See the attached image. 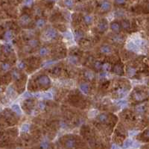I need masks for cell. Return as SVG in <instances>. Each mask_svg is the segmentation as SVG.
I'll list each match as a JSON object with an SVG mask.
<instances>
[{
	"label": "cell",
	"instance_id": "6da1fadb",
	"mask_svg": "<svg viewBox=\"0 0 149 149\" xmlns=\"http://www.w3.org/2000/svg\"><path fill=\"white\" fill-rule=\"evenodd\" d=\"M133 98L136 101H141L145 100L147 98V95L143 92H135L133 93Z\"/></svg>",
	"mask_w": 149,
	"mask_h": 149
},
{
	"label": "cell",
	"instance_id": "7a4b0ae2",
	"mask_svg": "<svg viewBox=\"0 0 149 149\" xmlns=\"http://www.w3.org/2000/svg\"><path fill=\"white\" fill-rule=\"evenodd\" d=\"M37 81H38L40 84L43 86H48L50 84V79L46 75H42L39 77L38 79H37Z\"/></svg>",
	"mask_w": 149,
	"mask_h": 149
},
{
	"label": "cell",
	"instance_id": "3957f363",
	"mask_svg": "<svg viewBox=\"0 0 149 149\" xmlns=\"http://www.w3.org/2000/svg\"><path fill=\"white\" fill-rule=\"evenodd\" d=\"M46 36L48 39H54L57 37V32L55 30L50 29L46 32Z\"/></svg>",
	"mask_w": 149,
	"mask_h": 149
},
{
	"label": "cell",
	"instance_id": "277c9868",
	"mask_svg": "<svg viewBox=\"0 0 149 149\" xmlns=\"http://www.w3.org/2000/svg\"><path fill=\"white\" fill-rule=\"evenodd\" d=\"M108 22L106 20H102L99 23V25H98V28H99V31H105L107 29H108Z\"/></svg>",
	"mask_w": 149,
	"mask_h": 149
},
{
	"label": "cell",
	"instance_id": "5b68a950",
	"mask_svg": "<svg viewBox=\"0 0 149 149\" xmlns=\"http://www.w3.org/2000/svg\"><path fill=\"white\" fill-rule=\"evenodd\" d=\"M101 9L103 11H108L110 9V3L108 1H104L101 4Z\"/></svg>",
	"mask_w": 149,
	"mask_h": 149
},
{
	"label": "cell",
	"instance_id": "8992f818",
	"mask_svg": "<svg viewBox=\"0 0 149 149\" xmlns=\"http://www.w3.org/2000/svg\"><path fill=\"white\" fill-rule=\"evenodd\" d=\"M113 71L116 74H123V68L122 66H121V65H116L113 68Z\"/></svg>",
	"mask_w": 149,
	"mask_h": 149
},
{
	"label": "cell",
	"instance_id": "52a82bcc",
	"mask_svg": "<svg viewBox=\"0 0 149 149\" xmlns=\"http://www.w3.org/2000/svg\"><path fill=\"white\" fill-rule=\"evenodd\" d=\"M80 90H81V92H83V93L87 94L89 92V86H88L87 83H81L80 85Z\"/></svg>",
	"mask_w": 149,
	"mask_h": 149
},
{
	"label": "cell",
	"instance_id": "ba28073f",
	"mask_svg": "<svg viewBox=\"0 0 149 149\" xmlns=\"http://www.w3.org/2000/svg\"><path fill=\"white\" fill-rule=\"evenodd\" d=\"M100 51L103 54H108L111 52V49L108 46H102L100 49Z\"/></svg>",
	"mask_w": 149,
	"mask_h": 149
},
{
	"label": "cell",
	"instance_id": "9c48e42d",
	"mask_svg": "<svg viewBox=\"0 0 149 149\" xmlns=\"http://www.w3.org/2000/svg\"><path fill=\"white\" fill-rule=\"evenodd\" d=\"M20 21L22 24H28L30 22V17L27 14H23L20 18Z\"/></svg>",
	"mask_w": 149,
	"mask_h": 149
},
{
	"label": "cell",
	"instance_id": "30bf717a",
	"mask_svg": "<svg viewBox=\"0 0 149 149\" xmlns=\"http://www.w3.org/2000/svg\"><path fill=\"white\" fill-rule=\"evenodd\" d=\"M74 145H75V141H74L73 139H69L66 142V147L68 148H73Z\"/></svg>",
	"mask_w": 149,
	"mask_h": 149
},
{
	"label": "cell",
	"instance_id": "8fae6325",
	"mask_svg": "<svg viewBox=\"0 0 149 149\" xmlns=\"http://www.w3.org/2000/svg\"><path fill=\"white\" fill-rule=\"evenodd\" d=\"M111 29L115 32H119L120 31V25L118 22H113L111 24Z\"/></svg>",
	"mask_w": 149,
	"mask_h": 149
},
{
	"label": "cell",
	"instance_id": "7c38bea8",
	"mask_svg": "<svg viewBox=\"0 0 149 149\" xmlns=\"http://www.w3.org/2000/svg\"><path fill=\"white\" fill-rule=\"evenodd\" d=\"M127 72H128V74L130 77H133V76L135 75V74H136L137 70H136V69L133 68V67H129L128 69Z\"/></svg>",
	"mask_w": 149,
	"mask_h": 149
},
{
	"label": "cell",
	"instance_id": "4fadbf2b",
	"mask_svg": "<svg viewBox=\"0 0 149 149\" xmlns=\"http://www.w3.org/2000/svg\"><path fill=\"white\" fill-rule=\"evenodd\" d=\"M84 76L87 79H88V80H92L93 78H94V74H93V72H90V71H86L85 73H84Z\"/></svg>",
	"mask_w": 149,
	"mask_h": 149
},
{
	"label": "cell",
	"instance_id": "5bb4252c",
	"mask_svg": "<svg viewBox=\"0 0 149 149\" xmlns=\"http://www.w3.org/2000/svg\"><path fill=\"white\" fill-rule=\"evenodd\" d=\"M11 109H12L13 111H14L15 113H17V114H21V113H22L21 109L20 108V107H19V105H17V104H13V105H12Z\"/></svg>",
	"mask_w": 149,
	"mask_h": 149
},
{
	"label": "cell",
	"instance_id": "9a60e30c",
	"mask_svg": "<svg viewBox=\"0 0 149 149\" xmlns=\"http://www.w3.org/2000/svg\"><path fill=\"white\" fill-rule=\"evenodd\" d=\"M46 24V22L43 19H39L36 22V25L38 28H43Z\"/></svg>",
	"mask_w": 149,
	"mask_h": 149
},
{
	"label": "cell",
	"instance_id": "2e32d148",
	"mask_svg": "<svg viewBox=\"0 0 149 149\" xmlns=\"http://www.w3.org/2000/svg\"><path fill=\"white\" fill-rule=\"evenodd\" d=\"M99 120L102 123H105L108 122V116L105 114H101L99 116Z\"/></svg>",
	"mask_w": 149,
	"mask_h": 149
},
{
	"label": "cell",
	"instance_id": "e0dca14e",
	"mask_svg": "<svg viewBox=\"0 0 149 149\" xmlns=\"http://www.w3.org/2000/svg\"><path fill=\"white\" fill-rule=\"evenodd\" d=\"M64 4L68 8H72L74 5V0H64Z\"/></svg>",
	"mask_w": 149,
	"mask_h": 149
},
{
	"label": "cell",
	"instance_id": "ac0fdd59",
	"mask_svg": "<svg viewBox=\"0 0 149 149\" xmlns=\"http://www.w3.org/2000/svg\"><path fill=\"white\" fill-rule=\"evenodd\" d=\"M128 92V90L125 89V88H122V89H119L117 91L118 95H121V96H124V95H126Z\"/></svg>",
	"mask_w": 149,
	"mask_h": 149
},
{
	"label": "cell",
	"instance_id": "d6986e66",
	"mask_svg": "<svg viewBox=\"0 0 149 149\" xmlns=\"http://www.w3.org/2000/svg\"><path fill=\"white\" fill-rule=\"evenodd\" d=\"M12 77L15 79V80H19L20 78V74L16 70H13L12 72Z\"/></svg>",
	"mask_w": 149,
	"mask_h": 149
},
{
	"label": "cell",
	"instance_id": "ffe728a7",
	"mask_svg": "<svg viewBox=\"0 0 149 149\" xmlns=\"http://www.w3.org/2000/svg\"><path fill=\"white\" fill-rule=\"evenodd\" d=\"M110 69H111V66H110V64L108 63H105L102 65V69L104 71L108 72V71L110 70Z\"/></svg>",
	"mask_w": 149,
	"mask_h": 149
},
{
	"label": "cell",
	"instance_id": "44dd1931",
	"mask_svg": "<svg viewBox=\"0 0 149 149\" xmlns=\"http://www.w3.org/2000/svg\"><path fill=\"white\" fill-rule=\"evenodd\" d=\"M127 47H128V49H129L130 50H134V49H136L137 46L134 43H133V42H129V43H128Z\"/></svg>",
	"mask_w": 149,
	"mask_h": 149
},
{
	"label": "cell",
	"instance_id": "7402d4cb",
	"mask_svg": "<svg viewBox=\"0 0 149 149\" xmlns=\"http://www.w3.org/2000/svg\"><path fill=\"white\" fill-rule=\"evenodd\" d=\"M1 67H2V69L3 71H7L10 69V65L7 63H2Z\"/></svg>",
	"mask_w": 149,
	"mask_h": 149
},
{
	"label": "cell",
	"instance_id": "603a6c76",
	"mask_svg": "<svg viewBox=\"0 0 149 149\" xmlns=\"http://www.w3.org/2000/svg\"><path fill=\"white\" fill-rule=\"evenodd\" d=\"M41 96L46 99H51L52 98V93H50V92H46L44 94H41Z\"/></svg>",
	"mask_w": 149,
	"mask_h": 149
},
{
	"label": "cell",
	"instance_id": "cb8c5ba5",
	"mask_svg": "<svg viewBox=\"0 0 149 149\" xmlns=\"http://www.w3.org/2000/svg\"><path fill=\"white\" fill-rule=\"evenodd\" d=\"M145 106H143V105L138 106L137 108V111L139 113H143L144 112H145Z\"/></svg>",
	"mask_w": 149,
	"mask_h": 149
},
{
	"label": "cell",
	"instance_id": "d4e9b609",
	"mask_svg": "<svg viewBox=\"0 0 149 149\" xmlns=\"http://www.w3.org/2000/svg\"><path fill=\"white\" fill-rule=\"evenodd\" d=\"M38 44H39L38 41L36 40H31L29 41V45L31 47H37V46H38Z\"/></svg>",
	"mask_w": 149,
	"mask_h": 149
},
{
	"label": "cell",
	"instance_id": "484cf974",
	"mask_svg": "<svg viewBox=\"0 0 149 149\" xmlns=\"http://www.w3.org/2000/svg\"><path fill=\"white\" fill-rule=\"evenodd\" d=\"M84 21L87 24H91L92 22V17L91 16L87 15V16L84 17Z\"/></svg>",
	"mask_w": 149,
	"mask_h": 149
},
{
	"label": "cell",
	"instance_id": "4316f807",
	"mask_svg": "<svg viewBox=\"0 0 149 149\" xmlns=\"http://www.w3.org/2000/svg\"><path fill=\"white\" fill-rule=\"evenodd\" d=\"M83 34L81 31H75V37H76V39L77 40L81 39L82 37H83Z\"/></svg>",
	"mask_w": 149,
	"mask_h": 149
},
{
	"label": "cell",
	"instance_id": "83f0119b",
	"mask_svg": "<svg viewBox=\"0 0 149 149\" xmlns=\"http://www.w3.org/2000/svg\"><path fill=\"white\" fill-rule=\"evenodd\" d=\"M48 53V49L46 48H41L40 50V54L41 56H45Z\"/></svg>",
	"mask_w": 149,
	"mask_h": 149
},
{
	"label": "cell",
	"instance_id": "f1b7e54d",
	"mask_svg": "<svg viewBox=\"0 0 149 149\" xmlns=\"http://www.w3.org/2000/svg\"><path fill=\"white\" fill-rule=\"evenodd\" d=\"M122 27L124 28V29H128V28L130 27V22L128 21H127V20H124L122 22Z\"/></svg>",
	"mask_w": 149,
	"mask_h": 149
},
{
	"label": "cell",
	"instance_id": "f546056e",
	"mask_svg": "<svg viewBox=\"0 0 149 149\" xmlns=\"http://www.w3.org/2000/svg\"><path fill=\"white\" fill-rule=\"evenodd\" d=\"M4 38L7 39V40H11L12 38V33H11V31H6L5 34H4Z\"/></svg>",
	"mask_w": 149,
	"mask_h": 149
},
{
	"label": "cell",
	"instance_id": "4dcf8cb0",
	"mask_svg": "<svg viewBox=\"0 0 149 149\" xmlns=\"http://www.w3.org/2000/svg\"><path fill=\"white\" fill-rule=\"evenodd\" d=\"M132 140L131 139H128V140H126L125 141V142H124V148H128V147H130V145H132Z\"/></svg>",
	"mask_w": 149,
	"mask_h": 149
},
{
	"label": "cell",
	"instance_id": "1f68e13d",
	"mask_svg": "<svg viewBox=\"0 0 149 149\" xmlns=\"http://www.w3.org/2000/svg\"><path fill=\"white\" fill-rule=\"evenodd\" d=\"M29 130V125L28 124H24L22 127V130L23 132H27Z\"/></svg>",
	"mask_w": 149,
	"mask_h": 149
},
{
	"label": "cell",
	"instance_id": "d6a6232c",
	"mask_svg": "<svg viewBox=\"0 0 149 149\" xmlns=\"http://www.w3.org/2000/svg\"><path fill=\"white\" fill-rule=\"evenodd\" d=\"M94 66H95V68L96 69H98V70H99V69H100L101 68H102V65H101V62H99V61L95 62V64H94Z\"/></svg>",
	"mask_w": 149,
	"mask_h": 149
},
{
	"label": "cell",
	"instance_id": "836d02e7",
	"mask_svg": "<svg viewBox=\"0 0 149 149\" xmlns=\"http://www.w3.org/2000/svg\"><path fill=\"white\" fill-rule=\"evenodd\" d=\"M127 104V101H124V100H121V101H119L118 103H117V105L119 106H122V107H124Z\"/></svg>",
	"mask_w": 149,
	"mask_h": 149
},
{
	"label": "cell",
	"instance_id": "e575fe53",
	"mask_svg": "<svg viewBox=\"0 0 149 149\" xmlns=\"http://www.w3.org/2000/svg\"><path fill=\"white\" fill-rule=\"evenodd\" d=\"M40 148H49V144L47 142H42L41 143V145H40Z\"/></svg>",
	"mask_w": 149,
	"mask_h": 149
},
{
	"label": "cell",
	"instance_id": "d590c367",
	"mask_svg": "<svg viewBox=\"0 0 149 149\" xmlns=\"http://www.w3.org/2000/svg\"><path fill=\"white\" fill-rule=\"evenodd\" d=\"M4 52H5V53H9V52H11V47L9 46H4Z\"/></svg>",
	"mask_w": 149,
	"mask_h": 149
},
{
	"label": "cell",
	"instance_id": "8d00e7d4",
	"mask_svg": "<svg viewBox=\"0 0 149 149\" xmlns=\"http://www.w3.org/2000/svg\"><path fill=\"white\" fill-rule=\"evenodd\" d=\"M60 70V69H59V67H54V68L52 69V73H54V74H59Z\"/></svg>",
	"mask_w": 149,
	"mask_h": 149
},
{
	"label": "cell",
	"instance_id": "74e56055",
	"mask_svg": "<svg viewBox=\"0 0 149 149\" xmlns=\"http://www.w3.org/2000/svg\"><path fill=\"white\" fill-rule=\"evenodd\" d=\"M38 107L40 110H43L46 108V104L43 103V102H40L39 104H38Z\"/></svg>",
	"mask_w": 149,
	"mask_h": 149
},
{
	"label": "cell",
	"instance_id": "f35d334b",
	"mask_svg": "<svg viewBox=\"0 0 149 149\" xmlns=\"http://www.w3.org/2000/svg\"><path fill=\"white\" fill-rule=\"evenodd\" d=\"M18 66H19V68H20V69H23L25 67V63L23 62H20V63H19Z\"/></svg>",
	"mask_w": 149,
	"mask_h": 149
},
{
	"label": "cell",
	"instance_id": "ab89813d",
	"mask_svg": "<svg viewBox=\"0 0 149 149\" xmlns=\"http://www.w3.org/2000/svg\"><path fill=\"white\" fill-rule=\"evenodd\" d=\"M116 2L119 4H122L125 2V0H116Z\"/></svg>",
	"mask_w": 149,
	"mask_h": 149
},
{
	"label": "cell",
	"instance_id": "60d3db41",
	"mask_svg": "<svg viewBox=\"0 0 149 149\" xmlns=\"http://www.w3.org/2000/svg\"><path fill=\"white\" fill-rule=\"evenodd\" d=\"M138 133L137 132V131H130V137H133V136H135V135H136V134H137Z\"/></svg>",
	"mask_w": 149,
	"mask_h": 149
},
{
	"label": "cell",
	"instance_id": "b9f144b4",
	"mask_svg": "<svg viewBox=\"0 0 149 149\" xmlns=\"http://www.w3.org/2000/svg\"><path fill=\"white\" fill-rule=\"evenodd\" d=\"M145 135L146 137H148L149 138V129H148L145 132Z\"/></svg>",
	"mask_w": 149,
	"mask_h": 149
},
{
	"label": "cell",
	"instance_id": "7bdbcfd3",
	"mask_svg": "<svg viewBox=\"0 0 149 149\" xmlns=\"http://www.w3.org/2000/svg\"><path fill=\"white\" fill-rule=\"evenodd\" d=\"M32 1H33V0H25V2L27 4H31L32 3Z\"/></svg>",
	"mask_w": 149,
	"mask_h": 149
}]
</instances>
